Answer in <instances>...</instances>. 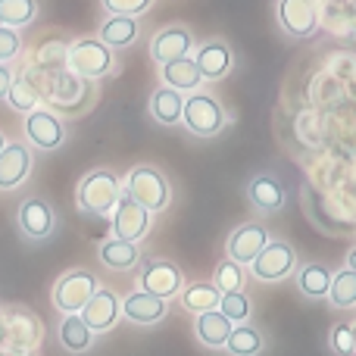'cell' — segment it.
Returning <instances> with one entry per match:
<instances>
[{
	"label": "cell",
	"mask_w": 356,
	"mask_h": 356,
	"mask_svg": "<svg viewBox=\"0 0 356 356\" xmlns=\"http://www.w3.org/2000/svg\"><path fill=\"white\" fill-rule=\"evenodd\" d=\"M19 228H22L31 241H44L54 232V209H50V203L41 200V197H29V200L19 207Z\"/></svg>",
	"instance_id": "cell-17"
},
{
	"label": "cell",
	"mask_w": 356,
	"mask_h": 356,
	"mask_svg": "<svg viewBox=\"0 0 356 356\" xmlns=\"http://www.w3.org/2000/svg\"><path fill=\"white\" fill-rule=\"evenodd\" d=\"M328 344H332V350L338 356L356 353V347H353V325H334L332 334H328Z\"/></svg>",
	"instance_id": "cell-36"
},
{
	"label": "cell",
	"mask_w": 356,
	"mask_h": 356,
	"mask_svg": "<svg viewBox=\"0 0 356 356\" xmlns=\"http://www.w3.org/2000/svg\"><path fill=\"white\" fill-rule=\"evenodd\" d=\"M119 197H122V184L113 169H91L88 175H81L75 188V203L85 216H110Z\"/></svg>",
	"instance_id": "cell-2"
},
{
	"label": "cell",
	"mask_w": 356,
	"mask_h": 356,
	"mask_svg": "<svg viewBox=\"0 0 356 356\" xmlns=\"http://www.w3.org/2000/svg\"><path fill=\"white\" fill-rule=\"evenodd\" d=\"M25 138L35 144L38 150H56L66 141V129H63V119L56 116L47 106H38L25 116Z\"/></svg>",
	"instance_id": "cell-9"
},
{
	"label": "cell",
	"mask_w": 356,
	"mask_h": 356,
	"mask_svg": "<svg viewBox=\"0 0 356 356\" xmlns=\"http://www.w3.org/2000/svg\"><path fill=\"white\" fill-rule=\"evenodd\" d=\"M60 341L69 353H85V350H91V344H94V332L85 325L81 316H66L60 325Z\"/></svg>",
	"instance_id": "cell-28"
},
{
	"label": "cell",
	"mask_w": 356,
	"mask_h": 356,
	"mask_svg": "<svg viewBox=\"0 0 356 356\" xmlns=\"http://www.w3.org/2000/svg\"><path fill=\"white\" fill-rule=\"evenodd\" d=\"M219 313L225 316L232 325H241V322L250 319V297H247L244 291H232V294H222Z\"/></svg>",
	"instance_id": "cell-34"
},
{
	"label": "cell",
	"mask_w": 356,
	"mask_h": 356,
	"mask_svg": "<svg viewBox=\"0 0 356 356\" xmlns=\"http://www.w3.org/2000/svg\"><path fill=\"white\" fill-rule=\"evenodd\" d=\"M297 288H300L303 297L309 300H319V297H328V288H332V272L328 266H319V263H309L297 272Z\"/></svg>",
	"instance_id": "cell-27"
},
{
	"label": "cell",
	"mask_w": 356,
	"mask_h": 356,
	"mask_svg": "<svg viewBox=\"0 0 356 356\" xmlns=\"http://www.w3.org/2000/svg\"><path fill=\"white\" fill-rule=\"evenodd\" d=\"M97 275L88 269H72L66 275H60L54 282V291H50V300H54L56 313L63 316H79L85 309V303L94 297L97 291Z\"/></svg>",
	"instance_id": "cell-5"
},
{
	"label": "cell",
	"mask_w": 356,
	"mask_h": 356,
	"mask_svg": "<svg viewBox=\"0 0 356 356\" xmlns=\"http://www.w3.org/2000/svg\"><path fill=\"white\" fill-rule=\"evenodd\" d=\"M328 300L334 307L347 309L356 303V272L353 269H341L338 275H332V288H328Z\"/></svg>",
	"instance_id": "cell-32"
},
{
	"label": "cell",
	"mask_w": 356,
	"mask_h": 356,
	"mask_svg": "<svg viewBox=\"0 0 356 356\" xmlns=\"http://www.w3.org/2000/svg\"><path fill=\"white\" fill-rule=\"evenodd\" d=\"M19 50H22V38H19V31H16V29H6V25H0V63L16 60Z\"/></svg>",
	"instance_id": "cell-37"
},
{
	"label": "cell",
	"mask_w": 356,
	"mask_h": 356,
	"mask_svg": "<svg viewBox=\"0 0 356 356\" xmlns=\"http://www.w3.org/2000/svg\"><path fill=\"white\" fill-rule=\"evenodd\" d=\"M166 303L160 297L147 294V291H135L122 300V316L131 322V325H156V322L166 319Z\"/></svg>",
	"instance_id": "cell-15"
},
{
	"label": "cell",
	"mask_w": 356,
	"mask_h": 356,
	"mask_svg": "<svg viewBox=\"0 0 356 356\" xmlns=\"http://www.w3.org/2000/svg\"><path fill=\"white\" fill-rule=\"evenodd\" d=\"M294 266H297L294 244L284 238H272L269 244L263 247V253L250 263V272L259 282H282V278H288L291 272H294Z\"/></svg>",
	"instance_id": "cell-8"
},
{
	"label": "cell",
	"mask_w": 356,
	"mask_h": 356,
	"mask_svg": "<svg viewBox=\"0 0 356 356\" xmlns=\"http://www.w3.org/2000/svg\"><path fill=\"white\" fill-rule=\"evenodd\" d=\"M247 197H250V203L259 209V213H275V209H282V203H284V188L275 175L259 172L250 184H247Z\"/></svg>",
	"instance_id": "cell-20"
},
{
	"label": "cell",
	"mask_w": 356,
	"mask_h": 356,
	"mask_svg": "<svg viewBox=\"0 0 356 356\" xmlns=\"http://www.w3.org/2000/svg\"><path fill=\"white\" fill-rule=\"evenodd\" d=\"M181 122L188 125L191 135L197 138H213L225 129L228 113L213 94L207 91H194L184 97V110H181Z\"/></svg>",
	"instance_id": "cell-4"
},
{
	"label": "cell",
	"mask_w": 356,
	"mask_h": 356,
	"mask_svg": "<svg viewBox=\"0 0 356 356\" xmlns=\"http://www.w3.org/2000/svg\"><path fill=\"white\" fill-rule=\"evenodd\" d=\"M41 97H47L50 110L63 113V116H75V113L88 110L94 100V81H85L72 72V69H63V72L47 75L44 81Z\"/></svg>",
	"instance_id": "cell-1"
},
{
	"label": "cell",
	"mask_w": 356,
	"mask_h": 356,
	"mask_svg": "<svg viewBox=\"0 0 356 356\" xmlns=\"http://www.w3.org/2000/svg\"><path fill=\"white\" fill-rule=\"evenodd\" d=\"M150 232V213L141 209L131 197H119L116 209H113V238L119 241H141Z\"/></svg>",
	"instance_id": "cell-12"
},
{
	"label": "cell",
	"mask_w": 356,
	"mask_h": 356,
	"mask_svg": "<svg viewBox=\"0 0 356 356\" xmlns=\"http://www.w3.org/2000/svg\"><path fill=\"white\" fill-rule=\"evenodd\" d=\"M197 69H200L203 81H219L232 72V50L225 41H207L194 56Z\"/></svg>",
	"instance_id": "cell-18"
},
{
	"label": "cell",
	"mask_w": 356,
	"mask_h": 356,
	"mask_svg": "<svg viewBox=\"0 0 356 356\" xmlns=\"http://www.w3.org/2000/svg\"><path fill=\"white\" fill-rule=\"evenodd\" d=\"M278 22L291 38H309L319 29V13L313 0H278Z\"/></svg>",
	"instance_id": "cell-13"
},
{
	"label": "cell",
	"mask_w": 356,
	"mask_h": 356,
	"mask_svg": "<svg viewBox=\"0 0 356 356\" xmlns=\"http://www.w3.org/2000/svg\"><path fill=\"white\" fill-rule=\"evenodd\" d=\"M347 269H353V272H356V247L350 250V257H347Z\"/></svg>",
	"instance_id": "cell-39"
},
{
	"label": "cell",
	"mask_w": 356,
	"mask_h": 356,
	"mask_svg": "<svg viewBox=\"0 0 356 356\" xmlns=\"http://www.w3.org/2000/svg\"><path fill=\"white\" fill-rule=\"evenodd\" d=\"M135 38H138V19H131V16H110L104 25H100V38H97V41H104L110 50H122V47H129Z\"/></svg>",
	"instance_id": "cell-26"
},
{
	"label": "cell",
	"mask_w": 356,
	"mask_h": 356,
	"mask_svg": "<svg viewBox=\"0 0 356 356\" xmlns=\"http://www.w3.org/2000/svg\"><path fill=\"white\" fill-rule=\"evenodd\" d=\"M160 79H163V85L172 88L178 94L197 91V88L203 85V75H200V69H197L194 56H181V60H172V63H166V66H160Z\"/></svg>",
	"instance_id": "cell-19"
},
{
	"label": "cell",
	"mask_w": 356,
	"mask_h": 356,
	"mask_svg": "<svg viewBox=\"0 0 356 356\" xmlns=\"http://www.w3.org/2000/svg\"><path fill=\"white\" fill-rule=\"evenodd\" d=\"M13 69L6 66V63H0V100H6V94H10V88H13Z\"/></svg>",
	"instance_id": "cell-38"
},
{
	"label": "cell",
	"mask_w": 356,
	"mask_h": 356,
	"mask_svg": "<svg viewBox=\"0 0 356 356\" xmlns=\"http://www.w3.org/2000/svg\"><path fill=\"white\" fill-rule=\"evenodd\" d=\"M104 3V10L110 13V16H141L144 10H147L154 0H100Z\"/></svg>",
	"instance_id": "cell-35"
},
{
	"label": "cell",
	"mask_w": 356,
	"mask_h": 356,
	"mask_svg": "<svg viewBox=\"0 0 356 356\" xmlns=\"http://www.w3.org/2000/svg\"><path fill=\"white\" fill-rule=\"evenodd\" d=\"M31 66L47 75L69 69V41L66 38H47V41H41L35 56H31Z\"/></svg>",
	"instance_id": "cell-21"
},
{
	"label": "cell",
	"mask_w": 356,
	"mask_h": 356,
	"mask_svg": "<svg viewBox=\"0 0 356 356\" xmlns=\"http://www.w3.org/2000/svg\"><path fill=\"white\" fill-rule=\"evenodd\" d=\"M69 69L85 81H97L116 69V60H113V50L104 41L79 38V41L69 44Z\"/></svg>",
	"instance_id": "cell-6"
},
{
	"label": "cell",
	"mask_w": 356,
	"mask_h": 356,
	"mask_svg": "<svg viewBox=\"0 0 356 356\" xmlns=\"http://www.w3.org/2000/svg\"><path fill=\"white\" fill-rule=\"evenodd\" d=\"M100 263L113 272H129L138 266V244L131 241H119V238H110L100 244Z\"/></svg>",
	"instance_id": "cell-25"
},
{
	"label": "cell",
	"mask_w": 356,
	"mask_h": 356,
	"mask_svg": "<svg viewBox=\"0 0 356 356\" xmlns=\"http://www.w3.org/2000/svg\"><path fill=\"white\" fill-rule=\"evenodd\" d=\"M181 110H184V94L172 91V88L160 85L150 97V116L160 125H178L181 122Z\"/></svg>",
	"instance_id": "cell-24"
},
{
	"label": "cell",
	"mask_w": 356,
	"mask_h": 356,
	"mask_svg": "<svg viewBox=\"0 0 356 356\" xmlns=\"http://www.w3.org/2000/svg\"><path fill=\"white\" fill-rule=\"evenodd\" d=\"M178 300H181V307L188 309V313L200 316V313H209V309H219L222 291L216 288L213 282H194V284H188V288H181Z\"/></svg>",
	"instance_id": "cell-23"
},
{
	"label": "cell",
	"mask_w": 356,
	"mask_h": 356,
	"mask_svg": "<svg viewBox=\"0 0 356 356\" xmlns=\"http://www.w3.org/2000/svg\"><path fill=\"white\" fill-rule=\"evenodd\" d=\"M353 347H356V325H353Z\"/></svg>",
	"instance_id": "cell-41"
},
{
	"label": "cell",
	"mask_w": 356,
	"mask_h": 356,
	"mask_svg": "<svg viewBox=\"0 0 356 356\" xmlns=\"http://www.w3.org/2000/svg\"><path fill=\"white\" fill-rule=\"evenodd\" d=\"M191 47H194V35L181 25H172V29H163L154 35L150 41V60L156 66H166L172 60H181V56H191Z\"/></svg>",
	"instance_id": "cell-14"
},
{
	"label": "cell",
	"mask_w": 356,
	"mask_h": 356,
	"mask_svg": "<svg viewBox=\"0 0 356 356\" xmlns=\"http://www.w3.org/2000/svg\"><path fill=\"white\" fill-rule=\"evenodd\" d=\"M138 284H141V291L160 297V300H172V297L181 294L184 275H181V269H178L172 259L154 257V259H147V263L141 266V272H138Z\"/></svg>",
	"instance_id": "cell-7"
},
{
	"label": "cell",
	"mask_w": 356,
	"mask_h": 356,
	"mask_svg": "<svg viewBox=\"0 0 356 356\" xmlns=\"http://www.w3.org/2000/svg\"><path fill=\"white\" fill-rule=\"evenodd\" d=\"M232 322L225 319V316L219 313V309H209V313H200L197 316V338H200V344L213 347V350H219V347L228 344V334H232Z\"/></svg>",
	"instance_id": "cell-22"
},
{
	"label": "cell",
	"mask_w": 356,
	"mask_h": 356,
	"mask_svg": "<svg viewBox=\"0 0 356 356\" xmlns=\"http://www.w3.org/2000/svg\"><path fill=\"white\" fill-rule=\"evenodd\" d=\"M122 194L131 197L138 207L154 216V213H163L172 203V184L156 166H131L129 175H125Z\"/></svg>",
	"instance_id": "cell-3"
},
{
	"label": "cell",
	"mask_w": 356,
	"mask_h": 356,
	"mask_svg": "<svg viewBox=\"0 0 356 356\" xmlns=\"http://www.w3.org/2000/svg\"><path fill=\"white\" fill-rule=\"evenodd\" d=\"M263 347H266L263 334H259L253 325L241 322V325H234V328H232V334H228L225 350L232 353V356H257L259 350H263Z\"/></svg>",
	"instance_id": "cell-29"
},
{
	"label": "cell",
	"mask_w": 356,
	"mask_h": 356,
	"mask_svg": "<svg viewBox=\"0 0 356 356\" xmlns=\"http://www.w3.org/2000/svg\"><path fill=\"white\" fill-rule=\"evenodd\" d=\"M79 316L85 319V325L91 328L94 334H97V332H110V328L122 319V300H119L116 291L97 288V291H94V297L85 303V309H81Z\"/></svg>",
	"instance_id": "cell-11"
},
{
	"label": "cell",
	"mask_w": 356,
	"mask_h": 356,
	"mask_svg": "<svg viewBox=\"0 0 356 356\" xmlns=\"http://www.w3.org/2000/svg\"><path fill=\"white\" fill-rule=\"evenodd\" d=\"M31 172V154L25 144H6L0 154V191H13L29 178Z\"/></svg>",
	"instance_id": "cell-16"
},
{
	"label": "cell",
	"mask_w": 356,
	"mask_h": 356,
	"mask_svg": "<svg viewBox=\"0 0 356 356\" xmlns=\"http://www.w3.org/2000/svg\"><path fill=\"white\" fill-rule=\"evenodd\" d=\"M272 241V234L266 232V225H257V222H247V225L234 228L225 241V253L228 259H234L238 266H250L253 259L263 253V247Z\"/></svg>",
	"instance_id": "cell-10"
},
{
	"label": "cell",
	"mask_w": 356,
	"mask_h": 356,
	"mask_svg": "<svg viewBox=\"0 0 356 356\" xmlns=\"http://www.w3.org/2000/svg\"><path fill=\"white\" fill-rule=\"evenodd\" d=\"M6 144H10V141H6V135H3V131H0V154H3V147H6Z\"/></svg>",
	"instance_id": "cell-40"
},
{
	"label": "cell",
	"mask_w": 356,
	"mask_h": 356,
	"mask_svg": "<svg viewBox=\"0 0 356 356\" xmlns=\"http://www.w3.org/2000/svg\"><path fill=\"white\" fill-rule=\"evenodd\" d=\"M38 100H41V91H38V85H31L29 79H13V88H10V94H6V104H10V110L25 113V116H29L31 110H38Z\"/></svg>",
	"instance_id": "cell-30"
},
{
	"label": "cell",
	"mask_w": 356,
	"mask_h": 356,
	"mask_svg": "<svg viewBox=\"0 0 356 356\" xmlns=\"http://www.w3.org/2000/svg\"><path fill=\"white\" fill-rule=\"evenodd\" d=\"M35 0H0V25L6 29H22L35 19Z\"/></svg>",
	"instance_id": "cell-31"
},
{
	"label": "cell",
	"mask_w": 356,
	"mask_h": 356,
	"mask_svg": "<svg viewBox=\"0 0 356 356\" xmlns=\"http://www.w3.org/2000/svg\"><path fill=\"white\" fill-rule=\"evenodd\" d=\"M213 284L222 294H232V291H244V266H238L234 259H222L213 272Z\"/></svg>",
	"instance_id": "cell-33"
}]
</instances>
